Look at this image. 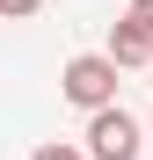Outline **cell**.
Segmentation results:
<instances>
[{
	"mask_svg": "<svg viewBox=\"0 0 153 160\" xmlns=\"http://www.w3.org/2000/svg\"><path fill=\"white\" fill-rule=\"evenodd\" d=\"M117 58L110 51H80V58H66V73H59V88H66V102H80V109H102V102H117Z\"/></svg>",
	"mask_w": 153,
	"mask_h": 160,
	"instance_id": "1",
	"label": "cell"
},
{
	"mask_svg": "<svg viewBox=\"0 0 153 160\" xmlns=\"http://www.w3.org/2000/svg\"><path fill=\"white\" fill-rule=\"evenodd\" d=\"M139 124L117 109V102H102V109H88V153L95 160H139Z\"/></svg>",
	"mask_w": 153,
	"mask_h": 160,
	"instance_id": "2",
	"label": "cell"
},
{
	"mask_svg": "<svg viewBox=\"0 0 153 160\" xmlns=\"http://www.w3.org/2000/svg\"><path fill=\"white\" fill-rule=\"evenodd\" d=\"M110 58H117V66H153V37L139 29L131 15H124V22H110Z\"/></svg>",
	"mask_w": 153,
	"mask_h": 160,
	"instance_id": "3",
	"label": "cell"
},
{
	"mask_svg": "<svg viewBox=\"0 0 153 160\" xmlns=\"http://www.w3.org/2000/svg\"><path fill=\"white\" fill-rule=\"evenodd\" d=\"M29 160H95V153H80V146H59V138H51V146H37Z\"/></svg>",
	"mask_w": 153,
	"mask_h": 160,
	"instance_id": "4",
	"label": "cell"
},
{
	"mask_svg": "<svg viewBox=\"0 0 153 160\" xmlns=\"http://www.w3.org/2000/svg\"><path fill=\"white\" fill-rule=\"evenodd\" d=\"M0 8H8V22H22V15H37L44 0H0Z\"/></svg>",
	"mask_w": 153,
	"mask_h": 160,
	"instance_id": "5",
	"label": "cell"
},
{
	"mask_svg": "<svg viewBox=\"0 0 153 160\" xmlns=\"http://www.w3.org/2000/svg\"><path fill=\"white\" fill-rule=\"evenodd\" d=\"M131 22H139V29L153 37V0H131Z\"/></svg>",
	"mask_w": 153,
	"mask_h": 160,
	"instance_id": "6",
	"label": "cell"
},
{
	"mask_svg": "<svg viewBox=\"0 0 153 160\" xmlns=\"http://www.w3.org/2000/svg\"><path fill=\"white\" fill-rule=\"evenodd\" d=\"M0 22H8V8H0Z\"/></svg>",
	"mask_w": 153,
	"mask_h": 160,
	"instance_id": "7",
	"label": "cell"
}]
</instances>
